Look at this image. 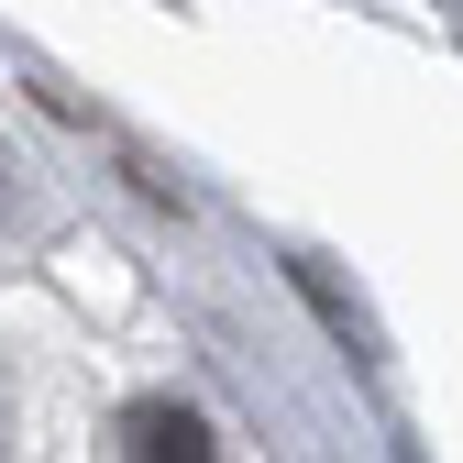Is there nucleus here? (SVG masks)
<instances>
[{
  "label": "nucleus",
  "mask_w": 463,
  "mask_h": 463,
  "mask_svg": "<svg viewBox=\"0 0 463 463\" xmlns=\"http://www.w3.org/2000/svg\"><path fill=\"white\" fill-rule=\"evenodd\" d=\"M122 452H144V463H199L221 441H210L199 409H177V397H133V409H122Z\"/></svg>",
  "instance_id": "nucleus-1"
}]
</instances>
